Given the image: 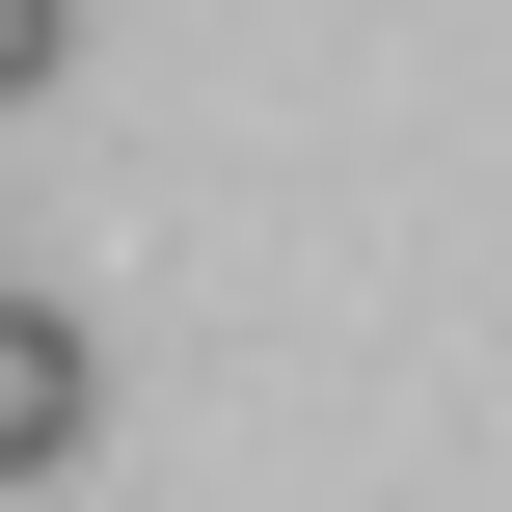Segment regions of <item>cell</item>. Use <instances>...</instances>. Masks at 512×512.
<instances>
[{
	"label": "cell",
	"mask_w": 512,
	"mask_h": 512,
	"mask_svg": "<svg viewBox=\"0 0 512 512\" xmlns=\"http://www.w3.org/2000/svg\"><path fill=\"white\" fill-rule=\"evenodd\" d=\"M108 432V351H81V297H0V486H54Z\"/></svg>",
	"instance_id": "obj_1"
},
{
	"label": "cell",
	"mask_w": 512,
	"mask_h": 512,
	"mask_svg": "<svg viewBox=\"0 0 512 512\" xmlns=\"http://www.w3.org/2000/svg\"><path fill=\"white\" fill-rule=\"evenodd\" d=\"M54 54H81V0H0V108H27V81H54Z\"/></svg>",
	"instance_id": "obj_2"
}]
</instances>
